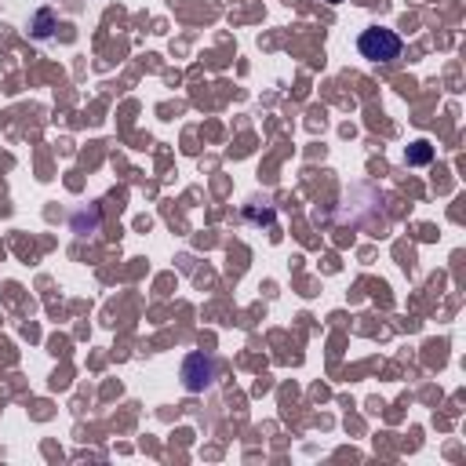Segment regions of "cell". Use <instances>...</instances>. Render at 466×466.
I'll use <instances>...</instances> for the list:
<instances>
[{"label": "cell", "instance_id": "obj_1", "mask_svg": "<svg viewBox=\"0 0 466 466\" xmlns=\"http://www.w3.org/2000/svg\"><path fill=\"white\" fill-rule=\"evenodd\" d=\"M358 52L368 59V62H394L401 55V36L394 29H382V26H372L358 36Z\"/></svg>", "mask_w": 466, "mask_h": 466}, {"label": "cell", "instance_id": "obj_2", "mask_svg": "<svg viewBox=\"0 0 466 466\" xmlns=\"http://www.w3.org/2000/svg\"><path fill=\"white\" fill-rule=\"evenodd\" d=\"M215 379H219V368H215L212 358H205V354H189V358L182 361V386H186L189 394H205V390H212Z\"/></svg>", "mask_w": 466, "mask_h": 466}, {"label": "cell", "instance_id": "obj_3", "mask_svg": "<svg viewBox=\"0 0 466 466\" xmlns=\"http://www.w3.org/2000/svg\"><path fill=\"white\" fill-rule=\"evenodd\" d=\"M405 161H408V165H430V161H434V146L426 142V139L412 142L408 153H405Z\"/></svg>", "mask_w": 466, "mask_h": 466}, {"label": "cell", "instance_id": "obj_4", "mask_svg": "<svg viewBox=\"0 0 466 466\" xmlns=\"http://www.w3.org/2000/svg\"><path fill=\"white\" fill-rule=\"evenodd\" d=\"M99 229V208H92V215H73V233L76 237H92V233Z\"/></svg>", "mask_w": 466, "mask_h": 466}, {"label": "cell", "instance_id": "obj_5", "mask_svg": "<svg viewBox=\"0 0 466 466\" xmlns=\"http://www.w3.org/2000/svg\"><path fill=\"white\" fill-rule=\"evenodd\" d=\"M48 26H52V12H41V15H36V36H41V41H44V36L52 33Z\"/></svg>", "mask_w": 466, "mask_h": 466}]
</instances>
